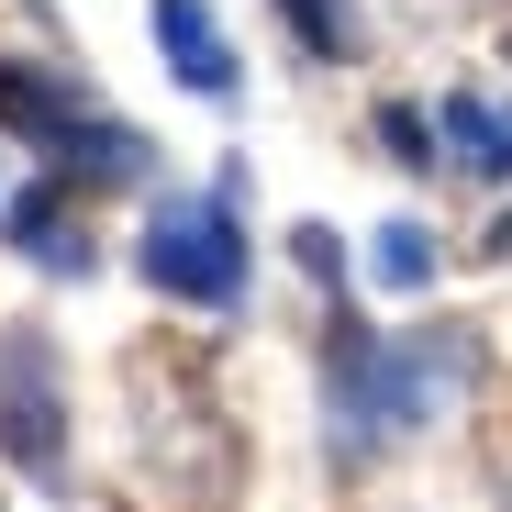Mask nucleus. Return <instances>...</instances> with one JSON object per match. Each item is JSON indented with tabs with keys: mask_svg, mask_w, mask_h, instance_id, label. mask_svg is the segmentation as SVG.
Listing matches in <instances>:
<instances>
[{
	"mask_svg": "<svg viewBox=\"0 0 512 512\" xmlns=\"http://www.w3.org/2000/svg\"><path fill=\"white\" fill-rule=\"evenodd\" d=\"M12 234H23V256H34L45 279H90V234L56 212V190H23L12 201Z\"/></svg>",
	"mask_w": 512,
	"mask_h": 512,
	"instance_id": "5",
	"label": "nucleus"
},
{
	"mask_svg": "<svg viewBox=\"0 0 512 512\" xmlns=\"http://www.w3.org/2000/svg\"><path fill=\"white\" fill-rule=\"evenodd\" d=\"M446 145L479 167V179H512V112H501V101L457 90V101H446Z\"/></svg>",
	"mask_w": 512,
	"mask_h": 512,
	"instance_id": "7",
	"label": "nucleus"
},
{
	"mask_svg": "<svg viewBox=\"0 0 512 512\" xmlns=\"http://www.w3.org/2000/svg\"><path fill=\"white\" fill-rule=\"evenodd\" d=\"M368 268H379V290L423 301V279H435V234H423L412 212H390V223H379V245H368Z\"/></svg>",
	"mask_w": 512,
	"mask_h": 512,
	"instance_id": "8",
	"label": "nucleus"
},
{
	"mask_svg": "<svg viewBox=\"0 0 512 512\" xmlns=\"http://www.w3.org/2000/svg\"><path fill=\"white\" fill-rule=\"evenodd\" d=\"M468 368V334H368V323H334L323 346V435L334 457H379L423 423H446Z\"/></svg>",
	"mask_w": 512,
	"mask_h": 512,
	"instance_id": "1",
	"label": "nucleus"
},
{
	"mask_svg": "<svg viewBox=\"0 0 512 512\" xmlns=\"http://www.w3.org/2000/svg\"><path fill=\"white\" fill-rule=\"evenodd\" d=\"M290 256H301V268H312L323 290L346 279V245H334V223H301V234H290Z\"/></svg>",
	"mask_w": 512,
	"mask_h": 512,
	"instance_id": "10",
	"label": "nucleus"
},
{
	"mask_svg": "<svg viewBox=\"0 0 512 512\" xmlns=\"http://www.w3.org/2000/svg\"><path fill=\"white\" fill-rule=\"evenodd\" d=\"M290 23H301V45H312V56H346V45H357L346 0H290Z\"/></svg>",
	"mask_w": 512,
	"mask_h": 512,
	"instance_id": "9",
	"label": "nucleus"
},
{
	"mask_svg": "<svg viewBox=\"0 0 512 512\" xmlns=\"http://www.w3.org/2000/svg\"><path fill=\"white\" fill-rule=\"evenodd\" d=\"M0 123H23V134H45V145H67L78 123V90H56V78H34V67H0Z\"/></svg>",
	"mask_w": 512,
	"mask_h": 512,
	"instance_id": "6",
	"label": "nucleus"
},
{
	"mask_svg": "<svg viewBox=\"0 0 512 512\" xmlns=\"http://www.w3.org/2000/svg\"><path fill=\"white\" fill-rule=\"evenodd\" d=\"M234 190H245V167H223L212 190H179V201H156L145 212V290L167 301H190V312H234L245 301V223H234Z\"/></svg>",
	"mask_w": 512,
	"mask_h": 512,
	"instance_id": "2",
	"label": "nucleus"
},
{
	"mask_svg": "<svg viewBox=\"0 0 512 512\" xmlns=\"http://www.w3.org/2000/svg\"><path fill=\"white\" fill-rule=\"evenodd\" d=\"M145 23H156V56L179 67V90H201V101H234V45H223V23H212V0H145Z\"/></svg>",
	"mask_w": 512,
	"mask_h": 512,
	"instance_id": "4",
	"label": "nucleus"
},
{
	"mask_svg": "<svg viewBox=\"0 0 512 512\" xmlns=\"http://www.w3.org/2000/svg\"><path fill=\"white\" fill-rule=\"evenodd\" d=\"M0 446H12L23 479H56L67 468V412H56V379H45L34 346L12 357V379H0Z\"/></svg>",
	"mask_w": 512,
	"mask_h": 512,
	"instance_id": "3",
	"label": "nucleus"
},
{
	"mask_svg": "<svg viewBox=\"0 0 512 512\" xmlns=\"http://www.w3.org/2000/svg\"><path fill=\"white\" fill-rule=\"evenodd\" d=\"M379 145H390V156H412V167L435 156V134H423V112H379Z\"/></svg>",
	"mask_w": 512,
	"mask_h": 512,
	"instance_id": "11",
	"label": "nucleus"
}]
</instances>
